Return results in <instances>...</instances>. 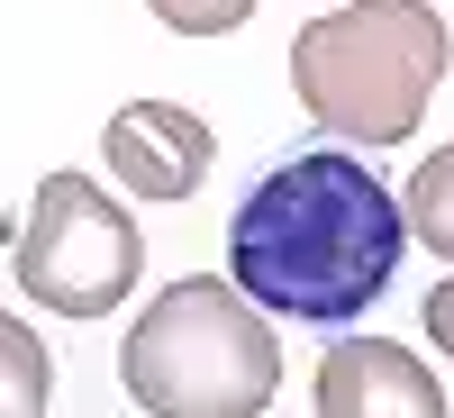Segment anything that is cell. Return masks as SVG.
Masks as SVG:
<instances>
[{
	"mask_svg": "<svg viewBox=\"0 0 454 418\" xmlns=\"http://www.w3.org/2000/svg\"><path fill=\"white\" fill-rule=\"evenodd\" d=\"M427 346L454 364V282H436V291H427Z\"/></svg>",
	"mask_w": 454,
	"mask_h": 418,
	"instance_id": "30bf717a",
	"label": "cell"
},
{
	"mask_svg": "<svg viewBox=\"0 0 454 418\" xmlns=\"http://www.w3.org/2000/svg\"><path fill=\"white\" fill-rule=\"evenodd\" d=\"M145 273L137 218L100 192L91 173H46L36 209L19 227V291L55 319H109Z\"/></svg>",
	"mask_w": 454,
	"mask_h": 418,
	"instance_id": "277c9868",
	"label": "cell"
},
{
	"mask_svg": "<svg viewBox=\"0 0 454 418\" xmlns=\"http://www.w3.org/2000/svg\"><path fill=\"white\" fill-rule=\"evenodd\" d=\"M119 383H128V400L145 418H254L282 391V346H273L263 310L237 282L182 273L128 327Z\"/></svg>",
	"mask_w": 454,
	"mask_h": 418,
	"instance_id": "3957f363",
	"label": "cell"
},
{
	"mask_svg": "<svg viewBox=\"0 0 454 418\" xmlns=\"http://www.w3.org/2000/svg\"><path fill=\"white\" fill-rule=\"evenodd\" d=\"M318 418H445V391L391 336H336L318 364Z\"/></svg>",
	"mask_w": 454,
	"mask_h": 418,
	"instance_id": "8992f818",
	"label": "cell"
},
{
	"mask_svg": "<svg viewBox=\"0 0 454 418\" xmlns=\"http://www.w3.org/2000/svg\"><path fill=\"white\" fill-rule=\"evenodd\" d=\"M164 28H182V36H227V28H246L254 19V0H145Z\"/></svg>",
	"mask_w": 454,
	"mask_h": 418,
	"instance_id": "9c48e42d",
	"label": "cell"
},
{
	"mask_svg": "<svg viewBox=\"0 0 454 418\" xmlns=\"http://www.w3.org/2000/svg\"><path fill=\"white\" fill-rule=\"evenodd\" d=\"M454 64V36L427 0H346L291 36V91L300 109L346 146L419 137L427 100Z\"/></svg>",
	"mask_w": 454,
	"mask_h": 418,
	"instance_id": "7a4b0ae2",
	"label": "cell"
},
{
	"mask_svg": "<svg viewBox=\"0 0 454 418\" xmlns=\"http://www.w3.org/2000/svg\"><path fill=\"white\" fill-rule=\"evenodd\" d=\"M409 255V218L382 192V173L346 146H309L254 182L227 218V282L273 319L346 327L391 291Z\"/></svg>",
	"mask_w": 454,
	"mask_h": 418,
	"instance_id": "6da1fadb",
	"label": "cell"
},
{
	"mask_svg": "<svg viewBox=\"0 0 454 418\" xmlns=\"http://www.w3.org/2000/svg\"><path fill=\"white\" fill-rule=\"evenodd\" d=\"M55 400V355L36 346V327L0 310V418H46Z\"/></svg>",
	"mask_w": 454,
	"mask_h": 418,
	"instance_id": "52a82bcc",
	"label": "cell"
},
{
	"mask_svg": "<svg viewBox=\"0 0 454 418\" xmlns=\"http://www.w3.org/2000/svg\"><path fill=\"white\" fill-rule=\"evenodd\" d=\"M400 218H409V237L436 246L454 264V146H436V155L419 164V182L400 192Z\"/></svg>",
	"mask_w": 454,
	"mask_h": 418,
	"instance_id": "ba28073f",
	"label": "cell"
},
{
	"mask_svg": "<svg viewBox=\"0 0 454 418\" xmlns=\"http://www.w3.org/2000/svg\"><path fill=\"white\" fill-rule=\"evenodd\" d=\"M100 155L109 173L128 182L137 201H192L209 164H218V137L200 109H182V100H128L119 119L100 128Z\"/></svg>",
	"mask_w": 454,
	"mask_h": 418,
	"instance_id": "5b68a950",
	"label": "cell"
}]
</instances>
